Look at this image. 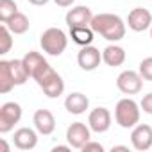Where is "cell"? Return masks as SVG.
<instances>
[{"mask_svg":"<svg viewBox=\"0 0 152 152\" xmlns=\"http://www.w3.org/2000/svg\"><path fill=\"white\" fill-rule=\"evenodd\" d=\"M90 27L95 31V34H100L107 41H120L125 36V23L118 15L111 13L93 15Z\"/></svg>","mask_w":152,"mask_h":152,"instance_id":"6da1fadb","label":"cell"},{"mask_svg":"<svg viewBox=\"0 0 152 152\" xmlns=\"http://www.w3.org/2000/svg\"><path fill=\"white\" fill-rule=\"evenodd\" d=\"M34 81L38 83V86L43 90V93L48 99H57L64 91V81L50 64H47L38 75H34Z\"/></svg>","mask_w":152,"mask_h":152,"instance_id":"7a4b0ae2","label":"cell"},{"mask_svg":"<svg viewBox=\"0 0 152 152\" xmlns=\"http://www.w3.org/2000/svg\"><path fill=\"white\" fill-rule=\"evenodd\" d=\"M115 120L124 129H132L140 122V106L132 99H122L118 100L115 107Z\"/></svg>","mask_w":152,"mask_h":152,"instance_id":"3957f363","label":"cell"},{"mask_svg":"<svg viewBox=\"0 0 152 152\" xmlns=\"http://www.w3.org/2000/svg\"><path fill=\"white\" fill-rule=\"evenodd\" d=\"M39 43H41L43 52H47V54H50V56H61V54L66 50L68 38H66V34H64L61 29L50 27V29H47V31L41 34Z\"/></svg>","mask_w":152,"mask_h":152,"instance_id":"277c9868","label":"cell"},{"mask_svg":"<svg viewBox=\"0 0 152 152\" xmlns=\"http://www.w3.org/2000/svg\"><path fill=\"white\" fill-rule=\"evenodd\" d=\"M22 118V106L18 102H6L0 107V132L6 134L13 131V127Z\"/></svg>","mask_w":152,"mask_h":152,"instance_id":"5b68a950","label":"cell"},{"mask_svg":"<svg viewBox=\"0 0 152 152\" xmlns=\"http://www.w3.org/2000/svg\"><path fill=\"white\" fill-rule=\"evenodd\" d=\"M116 88L125 95H136L143 88V77L140 75V72L125 70L116 77Z\"/></svg>","mask_w":152,"mask_h":152,"instance_id":"8992f818","label":"cell"},{"mask_svg":"<svg viewBox=\"0 0 152 152\" xmlns=\"http://www.w3.org/2000/svg\"><path fill=\"white\" fill-rule=\"evenodd\" d=\"M91 138V129L90 125L83 124V122H73L68 129H66V141L72 145V148H83Z\"/></svg>","mask_w":152,"mask_h":152,"instance_id":"52a82bcc","label":"cell"},{"mask_svg":"<svg viewBox=\"0 0 152 152\" xmlns=\"http://www.w3.org/2000/svg\"><path fill=\"white\" fill-rule=\"evenodd\" d=\"M131 143L136 150L145 152L152 147V127L147 124H138L132 127L131 132Z\"/></svg>","mask_w":152,"mask_h":152,"instance_id":"ba28073f","label":"cell"},{"mask_svg":"<svg viewBox=\"0 0 152 152\" xmlns=\"http://www.w3.org/2000/svg\"><path fill=\"white\" fill-rule=\"evenodd\" d=\"M127 25L134 32H143L148 27H152V13L147 11V9H143V7H136V9H132L129 13Z\"/></svg>","mask_w":152,"mask_h":152,"instance_id":"9c48e42d","label":"cell"},{"mask_svg":"<svg viewBox=\"0 0 152 152\" xmlns=\"http://www.w3.org/2000/svg\"><path fill=\"white\" fill-rule=\"evenodd\" d=\"M100 59H102L100 50L95 48V47H91V45L83 47L81 52L77 54V63H79V66H81L84 72H93V70H97L99 64H100Z\"/></svg>","mask_w":152,"mask_h":152,"instance_id":"30bf717a","label":"cell"},{"mask_svg":"<svg viewBox=\"0 0 152 152\" xmlns=\"http://www.w3.org/2000/svg\"><path fill=\"white\" fill-rule=\"evenodd\" d=\"M91 18H93V13L90 7L86 6H77V7H72L64 20H66V25L72 29V27H86L91 23Z\"/></svg>","mask_w":152,"mask_h":152,"instance_id":"8fae6325","label":"cell"},{"mask_svg":"<svg viewBox=\"0 0 152 152\" xmlns=\"http://www.w3.org/2000/svg\"><path fill=\"white\" fill-rule=\"evenodd\" d=\"M88 125L93 132H106L111 127V113L106 107H95L88 116Z\"/></svg>","mask_w":152,"mask_h":152,"instance_id":"7c38bea8","label":"cell"},{"mask_svg":"<svg viewBox=\"0 0 152 152\" xmlns=\"http://www.w3.org/2000/svg\"><path fill=\"white\" fill-rule=\"evenodd\" d=\"M32 122H34L36 131L39 134H43V136H48V134H52L56 131V118L48 109H38L34 113Z\"/></svg>","mask_w":152,"mask_h":152,"instance_id":"4fadbf2b","label":"cell"},{"mask_svg":"<svg viewBox=\"0 0 152 152\" xmlns=\"http://www.w3.org/2000/svg\"><path fill=\"white\" fill-rule=\"evenodd\" d=\"M13 143L20 150H32L38 145V134L31 127H20L13 136Z\"/></svg>","mask_w":152,"mask_h":152,"instance_id":"5bb4252c","label":"cell"},{"mask_svg":"<svg viewBox=\"0 0 152 152\" xmlns=\"http://www.w3.org/2000/svg\"><path fill=\"white\" fill-rule=\"evenodd\" d=\"M88 106H90L88 97L83 95V93H79V91L70 93V95L64 99V107H66V111L72 113V115H83V113H86Z\"/></svg>","mask_w":152,"mask_h":152,"instance_id":"9a60e30c","label":"cell"},{"mask_svg":"<svg viewBox=\"0 0 152 152\" xmlns=\"http://www.w3.org/2000/svg\"><path fill=\"white\" fill-rule=\"evenodd\" d=\"M22 61H23V66H25V70H27V73H29V77H32V79H34V75H38V73L48 64L47 59H45L39 52H27Z\"/></svg>","mask_w":152,"mask_h":152,"instance_id":"2e32d148","label":"cell"},{"mask_svg":"<svg viewBox=\"0 0 152 152\" xmlns=\"http://www.w3.org/2000/svg\"><path fill=\"white\" fill-rule=\"evenodd\" d=\"M102 61L107 66H122L125 61V50L118 45H107L102 52Z\"/></svg>","mask_w":152,"mask_h":152,"instance_id":"e0dca14e","label":"cell"},{"mask_svg":"<svg viewBox=\"0 0 152 152\" xmlns=\"http://www.w3.org/2000/svg\"><path fill=\"white\" fill-rule=\"evenodd\" d=\"M93 36H95V31H93L90 25H86V27H72V29H70V38H72V41L77 43V45H81V47L91 45Z\"/></svg>","mask_w":152,"mask_h":152,"instance_id":"ac0fdd59","label":"cell"},{"mask_svg":"<svg viewBox=\"0 0 152 152\" xmlns=\"http://www.w3.org/2000/svg\"><path fill=\"white\" fill-rule=\"evenodd\" d=\"M9 72L13 75V81H15V86H22L27 83L29 79V73L23 66V61L22 59H11L9 61Z\"/></svg>","mask_w":152,"mask_h":152,"instance_id":"d6986e66","label":"cell"},{"mask_svg":"<svg viewBox=\"0 0 152 152\" xmlns=\"http://www.w3.org/2000/svg\"><path fill=\"white\" fill-rule=\"evenodd\" d=\"M15 88L13 75L9 72V61H0V93H9Z\"/></svg>","mask_w":152,"mask_h":152,"instance_id":"ffe728a7","label":"cell"},{"mask_svg":"<svg viewBox=\"0 0 152 152\" xmlns=\"http://www.w3.org/2000/svg\"><path fill=\"white\" fill-rule=\"evenodd\" d=\"M6 25H7V29H9L13 34H23V32L29 31V25H31V23H29V18H27L23 13L18 11Z\"/></svg>","mask_w":152,"mask_h":152,"instance_id":"44dd1931","label":"cell"},{"mask_svg":"<svg viewBox=\"0 0 152 152\" xmlns=\"http://www.w3.org/2000/svg\"><path fill=\"white\" fill-rule=\"evenodd\" d=\"M18 13V6L15 0H0V22L7 23Z\"/></svg>","mask_w":152,"mask_h":152,"instance_id":"7402d4cb","label":"cell"},{"mask_svg":"<svg viewBox=\"0 0 152 152\" xmlns=\"http://www.w3.org/2000/svg\"><path fill=\"white\" fill-rule=\"evenodd\" d=\"M11 31L7 29V25L4 23L2 27H0V54H7L13 47V38H11Z\"/></svg>","mask_w":152,"mask_h":152,"instance_id":"603a6c76","label":"cell"},{"mask_svg":"<svg viewBox=\"0 0 152 152\" xmlns=\"http://www.w3.org/2000/svg\"><path fill=\"white\" fill-rule=\"evenodd\" d=\"M140 75L143 77V81H150L152 83V57H145L140 63Z\"/></svg>","mask_w":152,"mask_h":152,"instance_id":"cb8c5ba5","label":"cell"},{"mask_svg":"<svg viewBox=\"0 0 152 152\" xmlns=\"http://www.w3.org/2000/svg\"><path fill=\"white\" fill-rule=\"evenodd\" d=\"M140 107L147 113V115H152V93H147L143 99H141V104Z\"/></svg>","mask_w":152,"mask_h":152,"instance_id":"d4e9b609","label":"cell"},{"mask_svg":"<svg viewBox=\"0 0 152 152\" xmlns=\"http://www.w3.org/2000/svg\"><path fill=\"white\" fill-rule=\"evenodd\" d=\"M81 150H83V152H104V147H102L100 143H97V141H91V140H90V141L81 148Z\"/></svg>","mask_w":152,"mask_h":152,"instance_id":"484cf974","label":"cell"},{"mask_svg":"<svg viewBox=\"0 0 152 152\" xmlns=\"http://www.w3.org/2000/svg\"><path fill=\"white\" fill-rule=\"evenodd\" d=\"M54 2H56L59 7H70V6L75 2V0H54Z\"/></svg>","mask_w":152,"mask_h":152,"instance_id":"4316f807","label":"cell"},{"mask_svg":"<svg viewBox=\"0 0 152 152\" xmlns=\"http://www.w3.org/2000/svg\"><path fill=\"white\" fill-rule=\"evenodd\" d=\"M70 147H72L70 143H68V145H57V147H54V148H52V152H68V150H70Z\"/></svg>","mask_w":152,"mask_h":152,"instance_id":"83f0119b","label":"cell"},{"mask_svg":"<svg viewBox=\"0 0 152 152\" xmlns=\"http://www.w3.org/2000/svg\"><path fill=\"white\" fill-rule=\"evenodd\" d=\"M27 2H31L32 6H45L48 0H27Z\"/></svg>","mask_w":152,"mask_h":152,"instance_id":"f1b7e54d","label":"cell"},{"mask_svg":"<svg viewBox=\"0 0 152 152\" xmlns=\"http://www.w3.org/2000/svg\"><path fill=\"white\" fill-rule=\"evenodd\" d=\"M116 150H129V147H125V145H115L111 148V152H116Z\"/></svg>","mask_w":152,"mask_h":152,"instance_id":"f546056e","label":"cell"},{"mask_svg":"<svg viewBox=\"0 0 152 152\" xmlns=\"http://www.w3.org/2000/svg\"><path fill=\"white\" fill-rule=\"evenodd\" d=\"M0 143H2V148H4V152H9V147H7V143L2 140V141H0Z\"/></svg>","mask_w":152,"mask_h":152,"instance_id":"4dcf8cb0","label":"cell"},{"mask_svg":"<svg viewBox=\"0 0 152 152\" xmlns=\"http://www.w3.org/2000/svg\"><path fill=\"white\" fill-rule=\"evenodd\" d=\"M150 38H152V27H150Z\"/></svg>","mask_w":152,"mask_h":152,"instance_id":"1f68e13d","label":"cell"}]
</instances>
